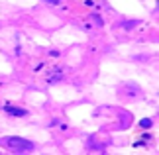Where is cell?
I'll use <instances>...</instances> for the list:
<instances>
[{
	"label": "cell",
	"instance_id": "1",
	"mask_svg": "<svg viewBox=\"0 0 159 155\" xmlns=\"http://www.w3.org/2000/svg\"><path fill=\"white\" fill-rule=\"evenodd\" d=\"M6 145L14 151H32L34 149V145L24 138H10V139H6Z\"/></svg>",
	"mask_w": 159,
	"mask_h": 155
},
{
	"label": "cell",
	"instance_id": "2",
	"mask_svg": "<svg viewBox=\"0 0 159 155\" xmlns=\"http://www.w3.org/2000/svg\"><path fill=\"white\" fill-rule=\"evenodd\" d=\"M6 112L12 114V116H24V114H26V110L16 108V106H10V104H8V106H6Z\"/></svg>",
	"mask_w": 159,
	"mask_h": 155
},
{
	"label": "cell",
	"instance_id": "3",
	"mask_svg": "<svg viewBox=\"0 0 159 155\" xmlns=\"http://www.w3.org/2000/svg\"><path fill=\"white\" fill-rule=\"evenodd\" d=\"M139 126H142V128H149L151 126V120H149V118H143V120L139 122Z\"/></svg>",
	"mask_w": 159,
	"mask_h": 155
},
{
	"label": "cell",
	"instance_id": "4",
	"mask_svg": "<svg viewBox=\"0 0 159 155\" xmlns=\"http://www.w3.org/2000/svg\"><path fill=\"white\" fill-rule=\"evenodd\" d=\"M49 2H51V4H57V2H59V0H49Z\"/></svg>",
	"mask_w": 159,
	"mask_h": 155
}]
</instances>
